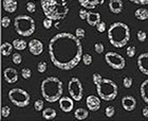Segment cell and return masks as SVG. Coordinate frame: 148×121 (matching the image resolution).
<instances>
[{"mask_svg":"<svg viewBox=\"0 0 148 121\" xmlns=\"http://www.w3.org/2000/svg\"><path fill=\"white\" fill-rule=\"evenodd\" d=\"M13 48H14L13 44L8 43V41H5V43H2V44H1V48H0L1 54H2L3 56H9L10 54L12 53Z\"/></svg>","mask_w":148,"mask_h":121,"instance_id":"cell-23","label":"cell"},{"mask_svg":"<svg viewBox=\"0 0 148 121\" xmlns=\"http://www.w3.org/2000/svg\"><path fill=\"white\" fill-rule=\"evenodd\" d=\"M96 93L99 97L104 101H112L116 98L119 87L114 81L110 79H104L96 84Z\"/></svg>","mask_w":148,"mask_h":121,"instance_id":"cell-6","label":"cell"},{"mask_svg":"<svg viewBox=\"0 0 148 121\" xmlns=\"http://www.w3.org/2000/svg\"><path fill=\"white\" fill-rule=\"evenodd\" d=\"M14 29L20 36L29 37L36 30L35 20L29 15H18L14 19Z\"/></svg>","mask_w":148,"mask_h":121,"instance_id":"cell-5","label":"cell"},{"mask_svg":"<svg viewBox=\"0 0 148 121\" xmlns=\"http://www.w3.org/2000/svg\"><path fill=\"white\" fill-rule=\"evenodd\" d=\"M86 20L89 26H91V27H96V25H97L99 21H102V20H101V14L97 12H88Z\"/></svg>","mask_w":148,"mask_h":121,"instance_id":"cell-18","label":"cell"},{"mask_svg":"<svg viewBox=\"0 0 148 121\" xmlns=\"http://www.w3.org/2000/svg\"><path fill=\"white\" fill-rule=\"evenodd\" d=\"M109 10L113 14H120L124 9V3L122 0H109Z\"/></svg>","mask_w":148,"mask_h":121,"instance_id":"cell-16","label":"cell"},{"mask_svg":"<svg viewBox=\"0 0 148 121\" xmlns=\"http://www.w3.org/2000/svg\"><path fill=\"white\" fill-rule=\"evenodd\" d=\"M136 37H138V40H139V41L144 43V41L147 39V34H146V32L140 30V31L136 33Z\"/></svg>","mask_w":148,"mask_h":121,"instance_id":"cell-31","label":"cell"},{"mask_svg":"<svg viewBox=\"0 0 148 121\" xmlns=\"http://www.w3.org/2000/svg\"><path fill=\"white\" fill-rule=\"evenodd\" d=\"M58 101H59V107H60V109H62L64 113H70V112H72V109H74V101H75V100H74L71 96L62 97Z\"/></svg>","mask_w":148,"mask_h":121,"instance_id":"cell-10","label":"cell"},{"mask_svg":"<svg viewBox=\"0 0 148 121\" xmlns=\"http://www.w3.org/2000/svg\"><path fill=\"white\" fill-rule=\"evenodd\" d=\"M43 106H45V102H43V100H36L34 103V109L35 111L37 112H42L43 111Z\"/></svg>","mask_w":148,"mask_h":121,"instance_id":"cell-26","label":"cell"},{"mask_svg":"<svg viewBox=\"0 0 148 121\" xmlns=\"http://www.w3.org/2000/svg\"><path fill=\"white\" fill-rule=\"evenodd\" d=\"M12 62L15 64V65H19L21 64L22 62V55L20 53H14L12 55Z\"/></svg>","mask_w":148,"mask_h":121,"instance_id":"cell-28","label":"cell"},{"mask_svg":"<svg viewBox=\"0 0 148 121\" xmlns=\"http://www.w3.org/2000/svg\"><path fill=\"white\" fill-rule=\"evenodd\" d=\"M132 78H130V77H125L123 79V85L125 88H130V87L132 86Z\"/></svg>","mask_w":148,"mask_h":121,"instance_id":"cell-32","label":"cell"},{"mask_svg":"<svg viewBox=\"0 0 148 121\" xmlns=\"http://www.w3.org/2000/svg\"><path fill=\"white\" fill-rule=\"evenodd\" d=\"M126 53H127V55L129 56V57H133V56L136 55V47H134V46L127 47Z\"/></svg>","mask_w":148,"mask_h":121,"instance_id":"cell-41","label":"cell"},{"mask_svg":"<svg viewBox=\"0 0 148 121\" xmlns=\"http://www.w3.org/2000/svg\"><path fill=\"white\" fill-rule=\"evenodd\" d=\"M86 105L87 109L91 112H97L101 109V98L96 96H88L86 99Z\"/></svg>","mask_w":148,"mask_h":121,"instance_id":"cell-13","label":"cell"},{"mask_svg":"<svg viewBox=\"0 0 148 121\" xmlns=\"http://www.w3.org/2000/svg\"><path fill=\"white\" fill-rule=\"evenodd\" d=\"M102 80H103V77H102L101 73H97V72H96V73H94V75H92V81L95 85L96 84H99Z\"/></svg>","mask_w":148,"mask_h":121,"instance_id":"cell-42","label":"cell"},{"mask_svg":"<svg viewBox=\"0 0 148 121\" xmlns=\"http://www.w3.org/2000/svg\"><path fill=\"white\" fill-rule=\"evenodd\" d=\"M115 114V109H114L113 106H107L105 109V115L108 117V118H112Z\"/></svg>","mask_w":148,"mask_h":121,"instance_id":"cell-30","label":"cell"},{"mask_svg":"<svg viewBox=\"0 0 148 121\" xmlns=\"http://www.w3.org/2000/svg\"><path fill=\"white\" fill-rule=\"evenodd\" d=\"M11 114V109H10L9 106H2V109H1V117L2 118H8Z\"/></svg>","mask_w":148,"mask_h":121,"instance_id":"cell-36","label":"cell"},{"mask_svg":"<svg viewBox=\"0 0 148 121\" xmlns=\"http://www.w3.org/2000/svg\"><path fill=\"white\" fill-rule=\"evenodd\" d=\"M109 43L115 48H123L130 40V29L125 22L116 21L108 29Z\"/></svg>","mask_w":148,"mask_h":121,"instance_id":"cell-4","label":"cell"},{"mask_svg":"<svg viewBox=\"0 0 148 121\" xmlns=\"http://www.w3.org/2000/svg\"><path fill=\"white\" fill-rule=\"evenodd\" d=\"M27 11L29 13H34L36 11V4L33 1H29L27 3Z\"/></svg>","mask_w":148,"mask_h":121,"instance_id":"cell-39","label":"cell"},{"mask_svg":"<svg viewBox=\"0 0 148 121\" xmlns=\"http://www.w3.org/2000/svg\"><path fill=\"white\" fill-rule=\"evenodd\" d=\"M74 35H75L77 38L83 39V38L85 37V30H84L83 28H77L76 30H75V34Z\"/></svg>","mask_w":148,"mask_h":121,"instance_id":"cell-40","label":"cell"},{"mask_svg":"<svg viewBox=\"0 0 148 121\" xmlns=\"http://www.w3.org/2000/svg\"><path fill=\"white\" fill-rule=\"evenodd\" d=\"M40 91L43 99L50 103L58 101L62 97L64 85L62 82L56 77L46 78L40 84Z\"/></svg>","mask_w":148,"mask_h":121,"instance_id":"cell-3","label":"cell"},{"mask_svg":"<svg viewBox=\"0 0 148 121\" xmlns=\"http://www.w3.org/2000/svg\"><path fill=\"white\" fill-rule=\"evenodd\" d=\"M10 101L17 107H25L31 102V96L21 88H13L9 91Z\"/></svg>","mask_w":148,"mask_h":121,"instance_id":"cell-7","label":"cell"},{"mask_svg":"<svg viewBox=\"0 0 148 121\" xmlns=\"http://www.w3.org/2000/svg\"><path fill=\"white\" fill-rule=\"evenodd\" d=\"M13 46H14V48H15L16 50H25L27 47H28V44H27V41L23 39H21V38H15V39L13 40Z\"/></svg>","mask_w":148,"mask_h":121,"instance_id":"cell-25","label":"cell"},{"mask_svg":"<svg viewBox=\"0 0 148 121\" xmlns=\"http://www.w3.org/2000/svg\"><path fill=\"white\" fill-rule=\"evenodd\" d=\"M28 47H29V51L35 56L40 55L43 52V44L39 39H36V38L30 40L28 44Z\"/></svg>","mask_w":148,"mask_h":121,"instance_id":"cell-11","label":"cell"},{"mask_svg":"<svg viewBox=\"0 0 148 121\" xmlns=\"http://www.w3.org/2000/svg\"><path fill=\"white\" fill-rule=\"evenodd\" d=\"M2 6L8 13H14L18 8V2L17 0H3Z\"/></svg>","mask_w":148,"mask_h":121,"instance_id":"cell-19","label":"cell"},{"mask_svg":"<svg viewBox=\"0 0 148 121\" xmlns=\"http://www.w3.org/2000/svg\"><path fill=\"white\" fill-rule=\"evenodd\" d=\"M130 2H133L136 4H141V6H146L148 4V0H129Z\"/></svg>","mask_w":148,"mask_h":121,"instance_id":"cell-44","label":"cell"},{"mask_svg":"<svg viewBox=\"0 0 148 121\" xmlns=\"http://www.w3.org/2000/svg\"><path fill=\"white\" fill-rule=\"evenodd\" d=\"M88 116H89V111L84 107H79V109H75V112H74V118L76 120H85L88 118Z\"/></svg>","mask_w":148,"mask_h":121,"instance_id":"cell-20","label":"cell"},{"mask_svg":"<svg viewBox=\"0 0 148 121\" xmlns=\"http://www.w3.org/2000/svg\"><path fill=\"white\" fill-rule=\"evenodd\" d=\"M142 115L144 116L145 118H148V104L142 109Z\"/></svg>","mask_w":148,"mask_h":121,"instance_id":"cell-45","label":"cell"},{"mask_svg":"<svg viewBox=\"0 0 148 121\" xmlns=\"http://www.w3.org/2000/svg\"><path fill=\"white\" fill-rule=\"evenodd\" d=\"M105 61L107 65L115 70H122L126 66V61L120 53L109 51L105 54Z\"/></svg>","mask_w":148,"mask_h":121,"instance_id":"cell-8","label":"cell"},{"mask_svg":"<svg viewBox=\"0 0 148 121\" xmlns=\"http://www.w3.org/2000/svg\"><path fill=\"white\" fill-rule=\"evenodd\" d=\"M41 114H42V117L46 120H53L56 117V115H57L56 111L54 109H52V107H47V109H45Z\"/></svg>","mask_w":148,"mask_h":121,"instance_id":"cell-22","label":"cell"},{"mask_svg":"<svg viewBox=\"0 0 148 121\" xmlns=\"http://www.w3.org/2000/svg\"><path fill=\"white\" fill-rule=\"evenodd\" d=\"M49 55L55 67L72 70L83 59V45L79 38L71 33H57L49 41Z\"/></svg>","mask_w":148,"mask_h":121,"instance_id":"cell-1","label":"cell"},{"mask_svg":"<svg viewBox=\"0 0 148 121\" xmlns=\"http://www.w3.org/2000/svg\"><path fill=\"white\" fill-rule=\"evenodd\" d=\"M140 93H141L143 101L146 104H148V79L141 84V86H140Z\"/></svg>","mask_w":148,"mask_h":121,"instance_id":"cell-21","label":"cell"},{"mask_svg":"<svg viewBox=\"0 0 148 121\" xmlns=\"http://www.w3.org/2000/svg\"><path fill=\"white\" fill-rule=\"evenodd\" d=\"M138 68L143 75H148V52H144L140 54L136 59Z\"/></svg>","mask_w":148,"mask_h":121,"instance_id":"cell-12","label":"cell"},{"mask_svg":"<svg viewBox=\"0 0 148 121\" xmlns=\"http://www.w3.org/2000/svg\"><path fill=\"white\" fill-rule=\"evenodd\" d=\"M47 67H48V65H47L46 62H39L38 65H37V70H38V72H40V73H43V72H46Z\"/></svg>","mask_w":148,"mask_h":121,"instance_id":"cell-37","label":"cell"},{"mask_svg":"<svg viewBox=\"0 0 148 121\" xmlns=\"http://www.w3.org/2000/svg\"><path fill=\"white\" fill-rule=\"evenodd\" d=\"M79 4L85 9H95L96 6L104 4L105 0H78Z\"/></svg>","mask_w":148,"mask_h":121,"instance_id":"cell-17","label":"cell"},{"mask_svg":"<svg viewBox=\"0 0 148 121\" xmlns=\"http://www.w3.org/2000/svg\"><path fill=\"white\" fill-rule=\"evenodd\" d=\"M104 50H105V47H104V45H103L102 43H95L94 44V51H95L96 53L101 54V53L104 52Z\"/></svg>","mask_w":148,"mask_h":121,"instance_id":"cell-35","label":"cell"},{"mask_svg":"<svg viewBox=\"0 0 148 121\" xmlns=\"http://www.w3.org/2000/svg\"><path fill=\"white\" fill-rule=\"evenodd\" d=\"M122 106L126 112H132L136 107V100L132 96H125L122 98Z\"/></svg>","mask_w":148,"mask_h":121,"instance_id":"cell-15","label":"cell"},{"mask_svg":"<svg viewBox=\"0 0 148 121\" xmlns=\"http://www.w3.org/2000/svg\"><path fill=\"white\" fill-rule=\"evenodd\" d=\"M68 90L70 96L75 101H80L83 99L84 95V87L83 84L78 78H72L68 83Z\"/></svg>","mask_w":148,"mask_h":121,"instance_id":"cell-9","label":"cell"},{"mask_svg":"<svg viewBox=\"0 0 148 121\" xmlns=\"http://www.w3.org/2000/svg\"><path fill=\"white\" fill-rule=\"evenodd\" d=\"M106 29H107V26H106V22L104 21H99L96 25V30H97L99 33H104L106 31Z\"/></svg>","mask_w":148,"mask_h":121,"instance_id":"cell-34","label":"cell"},{"mask_svg":"<svg viewBox=\"0 0 148 121\" xmlns=\"http://www.w3.org/2000/svg\"><path fill=\"white\" fill-rule=\"evenodd\" d=\"M41 9L48 18L60 21L69 14V6L67 0H41Z\"/></svg>","mask_w":148,"mask_h":121,"instance_id":"cell-2","label":"cell"},{"mask_svg":"<svg viewBox=\"0 0 148 121\" xmlns=\"http://www.w3.org/2000/svg\"><path fill=\"white\" fill-rule=\"evenodd\" d=\"M82 61H83V63L85 64L86 66H89L92 64V56L90 55V54H88V53H86V54H83V59H82Z\"/></svg>","mask_w":148,"mask_h":121,"instance_id":"cell-29","label":"cell"},{"mask_svg":"<svg viewBox=\"0 0 148 121\" xmlns=\"http://www.w3.org/2000/svg\"><path fill=\"white\" fill-rule=\"evenodd\" d=\"M21 77L25 79V80H29V79L32 77L31 69L28 68V67H25V68H22V70H21Z\"/></svg>","mask_w":148,"mask_h":121,"instance_id":"cell-27","label":"cell"},{"mask_svg":"<svg viewBox=\"0 0 148 121\" xmlns=\"http://www.w3.org/2000/svg\"><path fill=\"white\" fill-rule=\"evenodd\" d=\"M134 16L139 20H142V21L146 20V19H148V10L145 8H140L134 12Z\"/></svg>","mask_w":148,"mask_h":121,"instance_id":"cell-24","label":"cell"},{"mask_svg":"<svg viewBox=\"0 0 148 121\" xmlns=\"http://www.w3.org/2000/svg\"><path fill=\"white\" fill-rule=\"evenodd\" d=\"M78 15H79V18L82 19V20H85V19H87V15H88V11H87L85 8H83V9L79 10V12H78Z\"/></svg>","mask_w":148,"mask_h":121,"instance_id":"cell-43","label":"cell"},{"mask_svg":"<svg viewBox=\"0 0 148 121\" xmlns=\"http://www.w3.org/2000/svg\"><path fill=\"white\" fill-rule=\"evenodd\" d=\"M42 25H43V28L47 29V30H49V29L52 28V26H53V20H52V19L48 18V17H46V18L43 19Z\"/></svg>","mask_w":148,"mask_h":121,"instance_id":"cell-33","label":"cell"},{"mask_svg":"<svg viewBox=\"0 0 148 121\" xmlns=\"http://www.w3.org/2000/svg\"><path fill=\"white\" fill-rule=\"evenodd\" d=\"M31 1H36V0H31Z\"/></svg>","mask_w":148,"mask_h":121,"instance_id":"cell-46","label":"cell"},{"mask_svg":"<svg viewBox=\"0 0 148 121\" xmlns=\"http://www.w3.org/2000/svg\"><path fill=\"white\" fill-rule=\"evenodd\" d=\"M10 25H11V18L9 16H3L1 18V26L3 28H8Z\"/></svg>","mask_w":148,"mask_h":121,"instance_id":"cell-38","label":"cell"},{"mask_svg":"<svg viewBox=\"0 0 148 121\" xmlns=\"http://www.w3.org/2000/svg\"><path fill=\"white\" fill-rule=\"evenodd\" d=\"M3 77L8 84H15L18 81V72L15 68L8 67L3 70Z\"/></svg>","mask_w":148,"mask_h":121,"instance_id":"cell-14","label":"cell"}]
</instances>
